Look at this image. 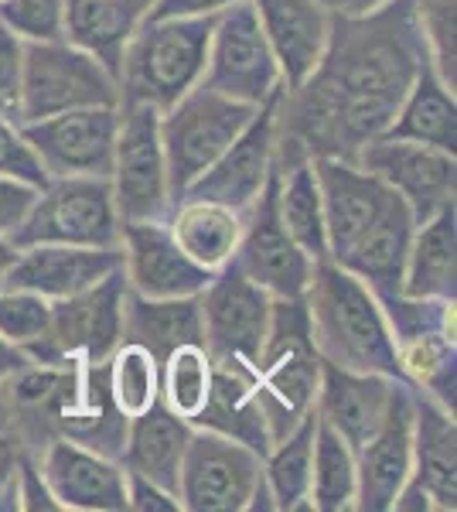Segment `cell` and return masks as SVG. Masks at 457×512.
<instances>
[{
	"label": "cell",
	"mask_w": 457,
	"mask_h": 512,
	"mask_svg": "<svg viewBox=\"0 0 457 512\" xmlns=\"http://www.w3.org/2000/svg\"><path fill=\"white\" fill-rule=\"evenodd\" d=\"M423 62L430 55L413 0H389L359 18L331 14L318 69L297 89H284L273 106V168L314 158L355 161L389 130Z\"/></svg>",
	"instance_id": "cell-1"
},
{
	"label": "cell",
	"mask_w": 457,
	"mask_h": 512,
	"mask_svg": "<svg viewBox=\"0 0 457 512\" xmlns=\"http://www.w3.org/2000/svg\"><path fill=\"white\" fill-rule=\"evenodd\" d=\"M304 304L321 362L352 369V373L400 379V362H396L393 335L379 308V297L359 277L338 267L335 260L314 263Z\"/></svg>",
	"instance_id": "cell-2"
},
{
	"label": "cell",
	"mask_w": 457,
	"mask_h": 512,
	"mask_svg": "<svg viewBox=\"0 0 457 512\" xmlns=\"http://www.w3.org/2000/svg\"><path fill=\"white\" fill-rule=\"evenodd\" d=\"M321 355L311 338V318L301 297H273L270 328L253 362V393L267 417L270 437L280 441L314 414L321 386Z\"/></svg>",
	"instance_id": "cell-3"
},
{
	"label": "cell",
	"mask_w": 457,
	"mask_h": 512,
	"mask_svg": "<svg viewBox=\"0 0 457 512\" xmlns=\"http://www.w3.org/2000/svg\"><path fill=\"white\" fill-rule=\"evenodd\" d=\"M212 18H147L137 24L134 38L120 62V103H147L168 110L202 82L209 55Z\"/></svg>",
	"instance_id": "cell-4"
},
{
	"label": "cell",
	"mask_w": 457,
	"mask_h": 512,
	"mask_svg": "<svg viewBox=\"0 0 457 512\" xmlns=\"http://www.w3.org/2000/svg\"><path fill=\"white\" fill-rule=\"evenodd\" d=\"M379 308L393 335L400 379L413 390L457 407V301L413 294H379Z\"/></svg>",
	"instance_id": "cell-5"
},
{
	"label": "cell",
	"mask_w": 457,
	"mask_h": 512,
	"mask_svg": "<svg viewBox=\"0 0 457 512\" xmlns=\"http://www.w3.org/2000/svg\"><path fill=\"white\" fill-rule=\"evenodd\" d=\"M120 212L110 178L69 175L48 178L31 198L28 212L7 233L14 246L65 243V246H120Z\"/></svg>",
	"instance_id": "cell-6"
},
{
	"label": "cell",
	"mask_w": 457,
	"mask_h": 512,
	"mask_svg": "<svg viewBox=\"0 0 457 512\" xmlns=\"http://www.w3.org/2000/svg\"><path fill=\"white\" fill-rule=\"evenodd\" d=\"M256 110L260 106L236 103V99L198 82L178 103L161 113V144L174 202L239 137V130L253 120Z\"/></svg>",
	"instance_id": "cell-7"
},
{
	"label": "cell",
	"mask_w": 457,
	"mask_h": 512,
	"mask_svg": "<svg viewBox=\"0 0 457 512\" xmlns=\"http://www.w3.org/2000/svg\"><path fill=\"white\" fill-rule=\"evenodd\" d=\"M127 274L113 270L86 291L52 301V318L38 342L24 355L38 366H72V362H106L123 342V304H127Z\"/></svg>",
	"instance_id": "cell-8"
},
{
	"label": "cell",
	"mask_w": 457,
	"mask_h": 512,
	"mask_svg": "<svg viewBox=\"0 0 457 512\" xmlns=\"http://www.w3.org/2000/svg\"><path fill=\"white\" fill-rule=\"evenodd\" d=\"M79 106H120V86L93 55L55 41H24L21 123L55 117Z\"/></svg>",
	"instance_id": "cell-9"
},
{
	"label": "cell",
	"mask_w": 457,
	"mask_h": 512,
	"mask_svg": "<svg viewBox=\"0 0 457 512\" xmlns=\"http://www.w3.org/2000/svg\"><path fill=\"white\" fill-rule=\"evenodd\" d=\"M106 178L120 222L168 219L174 198L161 144V110L147 103H120V127Z\"/></svg>",
	"instance_id": "cell-10"
},
{
	"label": "cell",
	"mask_w": 457,
	"mask_h": 512,
	"mask_svg": "<svg viewBox=\"0 0 457 512\" xmlns=\"http://www.w3.org/2000/svg\"><path fill=\"white\" fill-rule=\"evenodd\" d=\"M202 82L246 106H263L284 93L280 65L260 28L253 0H236L215 14Z\"/></svg>",
	"instance_id": "cell-11"
},
{
	"label": "cell",
	"mask_w": 457,
	"mask_h": 512,
	"mask_svg": "<svg viewBox=\"0 0 457 512\" xmlns=\"http://www.w3.org/2000/svg\"><path fill=\"white\" fill-rule=\"evenodd\" d=\"M260 482V454L222 434L191 427L178 475L181 512H249Z\"/></svg>",
	"instance_id": "cell-12"
},
{
	"label": "cell",
	"mask_w": 457,
	"mask_h": 512,
	"mask_svg": "<svg viewBox=\"0 0 457 512\" xmlns=\"http://www.w3.org/2000/svg\"><path fill=\"white\" fill-rule=\"evenodd\" d=\"M198 304H202V345L209 349L212 362L253 369L270 328L273 297L229 263L205 284Z\"/></svg>",
	"instance_id": "cell-13"
},
{
	"label": "cell",
	"mask_w": 457,
	"mask_h": 512,
	"mask_svg": "<svg viewBox=\"0 0 457 512\" xmlns=\"http://www.w3.org/2000/svg\"><path fill=\"white\" fill-rule=\"evenodd\" d=\"M355 164L400 198L417 226L457 202V154L451 151L382 134L355 154Z\"/></svg>",
	"instance_id": "cell-14"
},
{
	"label": "cell",
	"mask_w": 457,
	"mask_h": 512,
	"mask_svg": "<svg viewBox=\"0 0 457 512\" xmlns=\"http://www.w3.org/2000/svg\"><path fill=\"white\" fill-rule=\"evenodd\" d=\"M116 127H120V106H79V110L21 123V134L48 178H106L113 164Z\"/></svg>",
	"instance_id": "cell-15"
},
{
	"label": "cell",
	"mask_w": 457,
	"mask_h": 512,
	"mask_svg": "<svg viewBox=\"0 0 457 512\" xmlns=\"http://www.w3.org/2000/svg\"><path fill=\"white\" fill-rule=\"evenodd\" d=\"M232 267L270 297H301L311 280L314 260L290 239L277 216V175L243 212V236H239Z\"/></svg>",
	"instance_id": "cell-16"
},
{
	"label": "cell",
	"mask_w": 457,
	"mask_h": 512,
	"mask_svg": "<svg viewBox=\"0 0 457 512\" xmlns=\"http://www.w3.org/2000/svg\"><path fill=\"white\" fill-rule=\"evenodd\" d=\"M130 417L120 414L106 386V362H72L52 403V434L120 461Z\"/></svg>",
	"instance_id": "cell-17"
},
{
	"label": "cell",
	"mask_w": 457,
	"mask_h": 512,
	"mask_svg": "<svg viewBox=\"0 0 457 512\" xmlns=\"http://www.w3.org/2000/svg\"><path fill=\"white\" fill-rule=\"evenodd\" d=\"M355 472V512H393L396 495L413 475V386L403 379H396L376 434L355 451Z\"/></svg>",
	"instance_id": "cell-18"
},
{
	"label": "cell",
	"mask_w": 457,
	"mask_h": 512,
	"mask_svg": "<svg viewBox=\"0 0 457 512\" xmlns=\"http://www.w3.org/2000/svg\"><path fill=\"white\" fill-rule=\"evenodd\" d=\"M120 250L127 287L140 297H191L215 277L174 243L168 219L123 222Z\"/></svg>",
	"instance_id": "cell-19"
},
{
	"label": "cell",
	"mask_w": 457,
	"mask_h": 512,
	"mask_svg": "<svg viewBox=\"0 0 457 512\" xmlns=\"http://www.w3.org/2000/svg\"><path fill=\"white\" fill-rule=\"evenodd\" d=\"M38 472L62 512H127V468L116 458L55 437L38 454Z\"/></svg>",
	"instance_id": "cell-20"
},
{
	"label": "cell",
	"mask_w": 457,
	"mask_h": 512,
	"mask_svg": "<svg viewBox=\"0 0 457 512\" xmlns=\"http://www.w3.org/2000/svg\"><path fill=\"white\" fill-rule=\"evenodd\" d=\"M273 106L277 99L263 103L253 113V120L239 130V137L191 181L185 195L209 198V202L229 205L236 212H246L256 202V195L267 188L273 175Z\"/></svg>",
	"instance_id": "cell-21"
},
{
	"label": "cell",
	"mask_w": 457,
	"mask_h": 512,
	"mask_svg": "<svg viewBox=\"0 0 457 512\" xmlns=\"http://www.w3.org/2000/svg\"><path fill=\"white\" fill-rule=\"evenodd\" d=\"M123 267L120 246H65V243H35L21 246L14 263L7 267L4 287H21L45 301H62L86 287L99 284L113 270Z\"/></svg>",
	"instance_id": "cell-22"
},
{
	"label": "cell",
	"mask_w": 457,
	"mask_h": 512,
	"mask_svg": "<svg viewBox=\"0 0 457 512\" xmlns=\"http://www.w3.org/2000/svg\"><path fill=\"white\" fill-rule=\"evenodd\" d=\"M284 89H297L318 69L331 35V11L321 0H253Z\"/></svg>",
	"instance_id": "cell-23"
},
{
	"label": "cell",
	"mask_w": 457,
	"mask_h": 512,
	"mask_svg": "<svg viewBox=\"0 0 457 512\" xmlns=\"http://www.w3.org/2000/svg\"><path fill=\"white\" fill-rule=\"evenodd\" d=\"M314 175L321 188L331 256H338L362 229H369V222L396 198L362 164L345 158H314Z\"/></svg>",
	"instance_id": "cell-24"
},
{
	"label": "cell",
	"mask_w": 457,
	"mask_h": 512,
	"mask_svg": "<svg viewBox=\"0 0 457 512\" xmlns=\"http://www.w3.org/2000/svg\"><path fill=\"white\" fill-rule=\"evenodd\" d=\"M396 379L376 373H352V369L321 366V386L314 400V414L321 424H328L352 451H359L376 427L382 424L393 400Z\"/></svg>",
	"instance_id": "cell-25"
},
{
	"label": "cell",
	"mask_w": 457,
	"mask_h": 512,
	"mask_svg": "<svg viewBox=\"0 0 457 512\" xmlns=\"http://www.w3.org/2000/svg\"><path fill=\"white\" fill-rule=\"evenodd\" d=\"M413 229H417L413 212L406 209L400 198H393V202L369 222V229H362V233L338 256H331V260H335L338 267H345L348 274L359 277L376 297L396 294V291H403Z\"/></svg>",
	"instance_id": "cell-26"
},
{
	"label": "cell",
	"mask_w": 457,
	"mask_h": 512,
	"mask_svg": "<svg viewBox=\"0 0 457 512\" xmlns=\"http://www.w3.org/2000/svg\"><path fill=\"white\" fill-rule=\"evenodd\" d=\"M430 512L457 509V420L454 410L413 390V475Z\"/></svg>",
	"instance_id": "cell-27"
},
{
	"label": "cell",
	"mask_w": 457,
	"mask_h": 512,
	"mask_svg": "<svg viewBox=\"0 0 457 512\" xmlns=\"http://www.w3.org/2000/svg\"><path fill=\"white\" fill-rule=\"evenodd\" d=\"M188 437H191L188 420L174 414L168 403L157 396L144 414L130 417L120 465L127 468V475H140L147 482L178 495V475H181V461H185Z\"/></svg>",
	"instance_id": "cell-28"
},
{
	"label": "cell",
	"mask_w": 457,
	"mask_h": 512,
	"mask_svg": "<svg viewBox=\"0 0 457 512\" xmlns=\"http://www.w3.org/2000/svg\"><path fill=\"white\" fill-rule=\"evenodd\" d=\"M65 41L89 52L116 79L127 41L147 14V0H62Z\"/></svg>",
	"instance_id": "cell-29"
},
{
	"label": "cell",
	"mask_w": 457,
	"mask_h": 512,
	"mask_svg": "<svg viewBox=\"0 0 457 512\" xmlns=\"http://www.w3.org/2000/svg\"><path fill=\"white\" fill-rule=\"evenodd\" d=\"M191 427H202V431L246 444L260 458L273 444L267 417H263V407L253 393V373L243 366H219L215 362L212 393L205 400V407L198 410V417L191 420Z\"/></svg>",
	"instance_id": "cell-30"
},
{
	"label": "cell",
	"mask_w": 457,
	"mask_h": 512,
	"mask_svg": "<svg viewBox=\"0 0 457 512\" xmlns=\"http://www.w3.org/2000/svg\"><path fill=\"white\" fill-rule=\"evenodd\" d=\"M123 342L147 349L164 362L181 345H202V304L191 297H140L127 291L123 304Z\"/></svg>",
	"instance_id": "cell-31"
},
{
	"label": "cell",
	"mask_w": 457,
	"mask_h": 512,
	"mask_svg": "<svg viewBox=\"0 0 457 512\" xmlns=\"http://www.w3.org/2000/svg\"><path fill=\"white\" fill-rule=\"evenodd\" d=\"M168 229L174 243L198 267L219 274L222 267L232 263V256H236L239 236H243V212L209 202V198L181 195L168 212Z\"/></svg>",
	"instance_id": "cell-32"
},
{
	"label": "cell",
	"mask_w": 457,
	"mask_h": 512,
	"mask_svg": "<svg viewBox=\"0 0 457 512\" xmlns=\"http://www.w3.org/2000/svg\"><path fill=\"white\" fill-rule=\"evenodd\" d=\"M403 294L457 301V205H447L413 229Z\"/></svg>",
	"instance_id": "cell-33"
},
{
	"label": "cell",
	"mask_w": 457,
	"mask_h": 512,
	"mask_svg": "<svg viewBox=\"0 0 457 512\" xmlns=\"http://www.w3.org/2000/svg\"><path fill=\"white\" fill-rule=\"evenodd\" d=\"M386 137L417 140V144H430L457 154V99L454 89L437 76V69L430 62H423L413 86L406 89Z\"/></svg>",
	"instance_id": "cell-34"
},
{
	"label": "cell",
	"mask_w": 457,
	"mask_h": 512,
	"mask_svg": "<svg viewBox=\"0 0 457 512\" xmlns=\"http://www.w3.org/2000/svg\"><path fill=\"white\" fill-rule=\"evenodd\" d=\"M273 175H277V216H280V222H284L290 239H294V243L301 246L314 263L331 260L314 161H301V164L284 168V171L273 168Z\"/></svg>",
	"instance_id": "cell-35"
},
{
	"label": "cell",
	"mask_w": 457,
	"mask_h": 512,
	"mask_svg": "<svg viewBox=\"0 0 457 512\" xmlns=\"http://www.w3.org/2000/svg\"><path fill=\"white\" fill-rule=\"evenodd\" d=\"M318 414L304 417L301 424L263 454V485H267L273 512H311V454Z\"/></svg>",
	"instance_id": "cell-36"
},
{
	"label": "cell",
	"mask_w": 457,
	"mask_h": 512,
	"mask_svg": "<svg viewBox=\"0 0 457 512\" xmlns=\"http://www.w3.org/2000/svg\"><path fill=\"white\" fill-rule=\"evenodd\" d=\"M355 489H359L355 451L318 420L311 454V512H352Z\"/></svg>",
	"instance_id": "cell-37"
},
{
	"label": "cell",
	"mask_w": 457,
	"mask_h": 512,
	"mask_svg": "<svg viewBox=\"0 0 457 512\" xmlns=\"http://www.w3.org/2000/svg\"><path fill=\"white\" fill-rule=\"evenodd\" d=\"M106 386L120 414H144L161 396V362L134 342H120L106 359Z\"/></svg>",
	"instance_id": "cell-38"
},
{
	"label": "cell",
	"mask_w": 457,
	"mask_h": 512,
	"mask_svg": "<svg viewBox=\"0 0 457 512\" xmlns=\"http://www.w3.org/2000/svg\"><path fill=\"white\" fill-rule=\"evenodd\" d=\"M215 362L205 345H181L161 362V400L188 424L212 393Z\"/></svg>",
	"instance_id": "cell-39"
},
{
	"label": "cell",
	"mask_w": 457,
	"mask_h": 512,
	"mask_svg": "<svg viewBox=\"0 0 457 512\" xmlns=\"http://www.w3.org/2000/svg\"><path fill=\"white\" fill-rule=\"evenodd\" d=\"M423 45L437 76L457 89V0H413Z\"/></svg>",
	"instance_id": "cell-40"
},
{
	"label": "cell",
	"mask_w": 457,
	"mask_h": 512,
	"mask_svg": "<svg viewBox=\"0 0 457 512\" xmlns=\"http://www.w3.org/2000/svg\"><path fill=\"white\" fill-rule=\"evenodd\" d=\"M52 318V301L21 291V287L0 284V335L24 352L31 342H38Z\"/></svg>",
	"instance_id": "cell-41"
},
{
	"label": "cell",
	"mask_w": 457,
	"mask_h": 512,
	"mask_svg": "<svg viewBox=\"0 0 457 512\" xmlns=\"http://www.w3.org/2000/svg\"><path fill=\"white\" fill-rule=\"evenodd\" d=\"M62 0H0V24L21 41H55L62 31Z\"/></svg>",
	"instance_id": "cell-42"
},
{
	"label": "cell",
	"mask_w": 457,
	"mask_h": 512,
	"mask_svg": "<svg viewBox=\"0 0 457 512\" xmlns=\"http://www.w3.org/2000/svg\"><path fill=\"white\" fill-rule=\"evenodd\" d=\"M0 175L24 181V185H31V188H41L48 181L41 161L35 158L31 144L21 134V123H14L7 117H0Z\"/></svg>",
	"instance_id": "cell-43"
},
{
	"label": "cell",
	"mask_w": 457,
	"mask_h": 512,
	"mask_svg": "<svg viewBox=\"0 0 457 512\" xmlns=\"http://www.w3.org/2000/svg\"><path fill=\"white\" fill-rule=\"evenodd\" d=\"M21 65L24 41L0 24V117L21 123Z\"/></svg>",
	"instance_id": "cell-44"
},
{
	"label": "cell",
	"mask_w": 457,
	"mask_h": 512,
	"mask_svg": "<svg viewBox=\"0 0 457 512\" xmlns=\"http://www.w3.org/2000/svg\"><path fill=\"white\" fill-rule=\"evenodd\" d=\"M18 509L21 512H62L55 502V495L48 492L45 478L38 472L35 458H21L18 468Z\"/></svg>",
	"instance_id": "cell-45"
},
{
	"label": "cell",
	"mask_w": 457,
	"mask_h": 512,
	"mask_svg": "<svg viewBox=\"0 0 457 512\" xmlns=\"http://www.w3.org/2000/svg\"><path fill=\"white\" fill-rule=\"evenodd\" d=\"M127 512H181V502L161 485L140 475H127Z\"/></svg>",
	"instance_id": "cell-46"
},
{
	"label": "cell",
	"mask_w": 457,
	"mask_h": 512,
	"mask_svg": "<svg viewBox=\"0 0 457 512\" xmlns=\"http://www.w3.org/2000/svg\"><path fill=\"white\" fill-rule=\"evenodd\" d=\"M35 192H38V188L24 185V181H14V178L0 175V233L7 236L24 219V212H28Z\"/></svg>",
	"instance_id": "cell-47"
},
{
	"label": "cell",
	"mask_w": 457,
	"mask_h": 512,
	"mask_svg": "<svg viewBox=\"0 0 457 512\" xmlns=\"http://www.w3.org/2000/svg\"><path fill=\"white\" fill-rule=\"evenodd\" d=\"M236 0H151L147 18H212Z\"/></svg>",
	"instance_id": "cell-48"
},
{
	"label": "cell",
	"mask_w": 457,
	"mask_h": 512,
	"mask_svg": "<svg viewBox=\"0 0 457 512\" xmlns=\"http://www.w3.org/2000/svg\"><path fill=\"white\" fill-rule=\"evenodd\" d=\"M18 468H21V454L0 434V512L18 509Z\"/></svg>",
	"instance_id": "cell-49"
},
{
	"label": "cell",
	"mask_w": 457,
	"mask_h": 512,
	"mask_svg": "<svg viewBox=\"0 0 457 512\" xmlns=\"http://www.w3.org/2000/svg\"><path fill=\"white\" fill-rule=\"evenodd\" d=\"M321 4L328 7L331 14H338V18H359V14L379 11L389 0H321Z\"/></svg>",
	"instance_id": "cell-50"
},
{
	"label": "cell",
	"mask_w": 457,
	"mask_h": 512,
	"mask_svg": "<svg viewBox=\"0 0 457 512\" xmlns=\"http://www.w3.org/2000/svg\"><path fill=\"white\" fill-rule=\"evenodd\" d=\"M28 362L31 359L18 349V345H11L4 335H0V383H4V379L11 376V373H18L21 366H28Z\"/></svg>",
	"instance_id": "cell-51"
},
{
	"label": "cell",
	"mask_w": 457,
	"mask_h": 512,
	"mask_svg": "<svg viewBox=\"0 0 457 512\" xmlns=\"http://www.w3.org/2000/svg\"><path fill=\"white\" fill-rule=\"evenodd\" d=\"M14 253H18V246H14L4 233H0V284H4V277H7V267L14 263Z\"/></svg>",
	"instance_id": "cell-52"
},
{
	"label": "cell",
	"mask_w": 457,
	"mask_h": 512,
	"mask_svg": "<svg viewBox=\"0 0 457 512\" xmlns=\"http://www.w3.org/2000/svg\"><path fill=\"white\" fill-rule=\"evenodd\" d=\"M147 7H151V0H147Z\"/></svg>",
	"instance_id": "cell-53"
}]
</instances>
